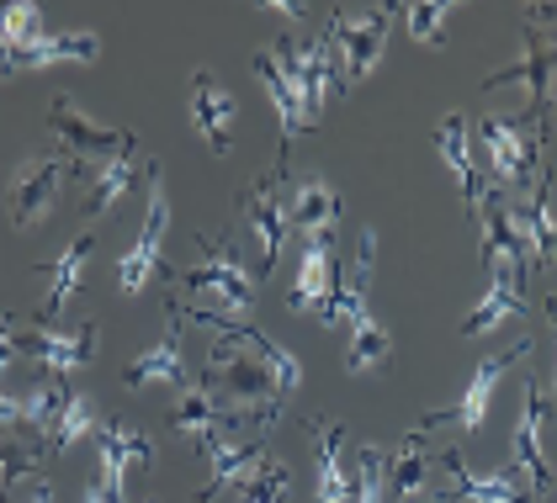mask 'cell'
<instances>
[{
    "label": "cell",
    "mask_w": 557,
    "mask_h": 503,
    "mask_svg": "<svg viewBox=\"0 0 557 503\" xmlns=\"http://www.w3.org/2000/svg\"><path fill=\"white\" fill-rule=\"evenodd\" d=\"M525 350H531V339H520V344H510V350H499L494 361H478V372H472L468 387L457 392V403H451V408H430L425 419H420V435H430L435 424H457L462 435L483 429L488 408H494V392H499V381H505L515 366L525 361Z\"/></svg>",
    "instance_id": "cell-6"
},
{
    "label": "cell",
    "mask_w": 557,
    "mask_h": 503,
    "mask_svg": "<svg viewBox=\"0 0 557 503\" xmlns=\"http://www.w3.org/2000/svg\"><path fill=\"white\" fill-rule=\"evenodd\" d=\"M186 117H191V133L208 154H228L234 149V133H239V101L234 90L218 80L213 70H197L191 85H186Z\"/></svg>",
    "instance_id": "cell-11"
},
{
    "label": "cell",
    "mask_w": 557,
    "mask_h": 503,
    "mask_svg": "<svg viewBox=\"0 0 557 503\" xmlns=\"http://www.w3.org/2000/svg\"><path fill=\"white\" fill-rule=\"evenodd\" d=\"M48 133L64 143L70 160H90V165L117 160V154H138V143H133L128 127L90 117V112H81L70 96H53V101H48Z\"/></svg>",
    "instance_id": "cell-5"
},
{
    "label": "cell",
    "mask_w": 557,
    "mask_h": 503,
    "mask_svg": "<svg viewBox=\"0 0 557 503\" xmlns=\"http://www.w3.org/2000/svg\"><path fill=\"white\" fill-rule=\"evenodd\" d=\"M0 435H27V408H22V392H5V387H0Z\"/></svg>",
    "instance_id": "cell-39"
},
{
    "label": "cell",
    "mask_w": 557,
    "mask_h": 503,
    "mask_svg": "<svg viewBox=\"0 0 557 503\" xmlns=\"http://www.w3.org/2000/svg\"><path fill=\"white\" fill-rule=\"evenodd\" d=\"M356 477L345 462V429L341 424H319L313 429V499L308 503H350Z\"/></svg>",
    "instance_id": "cell-22"
},
{
    "label": "cell",
    "mask_w": 557,
    "mask_h": 503,
    "mask_svg": "<svg viewBox=\"0 0 557 503\" xmlns=\"http://www.w3.org/2000/svg\"><path fill=\"white\" fill-rule=\"evenodd\" d=\"M96 403H90L86 392H70V408L59 414V424L44 435V456H53V451H70V445H81L86 435H96Z\"/></svg>",
    "instance_id": "cell-33"
},
{
    "label": "cell",
    "mask_w": 557,
    "mask_h": 503,
    "mask_svg": "<svg viewBox=\"0 0 557 503\" xmlns=\"http://www.w3.org/2000/svg\"><path fill=\"white\" fill-rule=\"evenodd\" d=\"M70 154H33L16 165V180H11V228L27 234V228H44L53 208H59V191L70 180Z\"/></svg>",
    "instance_id": "cell-8"
},
{
    "label": "cell",
    "mask_w": 557,
    "mask_h": 503,
    "mask_svg": "<svg viewBox=\"0 0 557 503\" xmlns=\"http://www.w3.org/2000/svg\"><path fill=\"white\" fill-rule=\"evenodd\" d=\"M553 16H557L553 5L525 11V22H520V53H515L510 64L488 70V80H483V90L525 85V90H531V112H536L542 133H547V123H553V101H557V33H553Z\"/></svg>",
    "instance_id": "cell-1"
},
{
    "label": "cell",
    "mask_w": 557,
    "mask_h": 503,
    "mask_svg": "<svg viewBox=\"0 0 557 503\" xmlns=\"http://www.w3.org/2000/svg\"><path fill=\"white\" fill-rule=\"evenodd\" d=\"M133 392H144V387H186V350H181V329H175V318L165 324V335L154 339L144 355H133L128 372H123Z\"/></svg>",
    "instance_id": "cell-23"
},
{
    "label": "cell",
    "mask_w": 557,
    "mask_h": 503,
    "mask_svg": "<svg viewBox=\"0 0 557 503\" xmlns=\"http://www.w3.org/2000/svg\"><path fill=\"white\" fill-rule=\"evenodd\" d=\"M27 355L44 366L48 377H70V372H86L90 361H96V324H81V329H33L27 335Z\"/></svg>",
    "instance_id": "cell-20"
},
{
    "label": "cell",
    "mask_w": 557,
    "mask_h": 503,
    "mask_svg": "<svg viewBox=\"0 0 557 503\" xmlns=\"http://www.w3.org/2000/svg\"><path fill=\"white\" fill-rule=\"evenodd\" d=\"M90 250H96V239L90 234H81L75 244H64L59 250V260L48 265V297H44V318H59L70 302H75V292H81V281H86V265H90Z\"/></svg>",
    "instance_id": "cell-28"
},
{
    "label": "cell",
    "mask_w": 557,
    "mask_h": 503,
    "mask_svg": "<svg viewBox=\"0 0 557 503\" xmlns=\"http://www.w3.org/2000/svg\"><path fill=\"white\" fill-rule=\"evenodd\" d=\"M478 143L488 154V186L494 191H531V169H536V138L515 117H483L478 123Z\"/></svg>",
    "instance_id": "cell-10"
},
{
    "label": "cell",
    "mask_w": 557,
    "mask_h": 503,
    "mask_svg": "<svg viewBox=\"0 0 557 503\" xmlns=\"http://www.w3.org/2000/svg\"><path fill=\"white\" fill-rule=\"evenodd\" d=\"M372 276H377V228L367 223V228L356 234V250L345 260V271L335 276V292L324 302L319 324H330V329L361 324V318H367V297H372Z\"/></svg>",
    "instance_id": "cell-12"
},
{
    "label": "cell",
    "mask_w": 557,
    "mask_h": 503,
    "mask_svg": "<svg viewBox=\"0 0 557 503\" xmlns=\"http://www.w3.org/2000/svg\"><path fill=\"white\" fill-rule=\"evenodd\" d=\"M547 424H553V398L531 381L520 392V419L510 440V471L525 482V493H547L553 488V462H547Z\"/></svg>",
    "instance_id": "cell-7"
},
{
    "label": "cell",
    "mask_w": 557,
    "mask_h": 503,
    "mask_svg": "<svg viewBox=\"0 0 557 503\" xmlns=\"http://www.w3.org/2000/svg\"><path fill=\"white\" fill-rule=\"evenodd\" d=\"M542 313H547V324H553V335H557V297H542ZM553 392H557V381H553Z\"/></svg>",
    "instance_id": "cell-40"
},
{
    "label": "cell",
    "mask_w": 557,
    "mask_h": 503,
    "mask_svg": "<svg viewBox=\"0 0 557 503\" xmlns=\"http://www.w3.org/2000/svg\"><path fill=\"white\" fill-rule=\"evenodd\" d=\"M478 223V250H483V265H488V276H510V281H531V260L520 250V239H515V223H510V208H499L494 197H488V208L472 217Z\"/></svg>",
    "instance_id": "cell-19"
},
{
    "label": "cell",
    "mask_w": 557,
    "mask_h": 503,
    "mask_svg": "<svg viewBox=\"0 0 557 503\" xmlns=\"http://www.w3.org/2000/svg\"><path fill=\"white\" fill-rule=\"evenodd\" d=\"M435 154H441V165L451 169L468 217H478V212L488 208L494 186H488V175H483L478 154H472V133H468V117H462V112H446V117L435 123Z\"/></svg>",
    "instance_id": "cell-14"
},
{
    "label": "cell",
    "mask_w": 557,
    "mask_h": 503,
    "mask_svg": "<svg viewBox=\"0 0 557 503\" xmlns=\"http://www.w3.org/2000/svg\"><path fill=\"white\" fill-rule=\"evenodd\" d=\"M341 212V186L324 175H308L287 191V217H293V234H302V244H335Z\"/></svg>",
    "instance_id": "cell-16"
},
{
    "label": "cell",
    "mask_w": 557,
    "mask_h": 503,
    "mask_svg": "<svg viewBox=\"0 0 557 503\" xmlns=\"http://www.w3.org/2000/svg\"><path fill=\"white\" fill-rule=\"evenodd\" d=\"M27 503H53V488H48V482H38V488L27 493Z\"/></svg>",
    "instance_id": "cell-42"
},
{
    "label": "cell",
    "mask_w": 557,
    "mask_h": 503,
    "mask_svg": "<svg viewBox=\"0 0 557 503\" xmlns=\"http://www.w3.org/2000/svg\"><path fill=\"white\" fill-rule=\"evenodd\" d=\"M22 408H27V435H48L59 414L70 408V387L59 377H44L33 392H22Z\"/></svg>",
    "instance_id": "cell-35"
},
{
    "label": "cell",
    "mask_w": 557,
    "mask_h": 503,
    "mask_svg": "<svg viewBox=\"0 0 557 503\" xmlns=\"http://www.w3.org/2000/svg\"><path fill=\"white\" fill-rule=\"evenodd\" d=\"M22 355H27V335H22L11 318H0V377H5Z\"/></svg>",
    "instance_id": "cell-38"
},
{
    "label": "cell",
    "mask_w": 557,
    "mask_h": 503,
    "mask_svg": "<svg viewBox=\"0 0 557 503\" xmlns=\"http://www.w3.org/2000/svg\"><path fill=\"white\" fill-rule=\"evenodd\" d=\"M101 59V33H44L27 53H16L22 70H48V64H96Z\"/></svg>",
    "instance_id": "cell-30"
},
{
    "label": "cell",
    "mask_w": 557,
    "mask_h": 503,
    "mask_svg": "<svg viewBox=\"0 0 557 503\" xmlns=\"http://www.w3.org/2000/svg\"><path fill=\"white\" fill-rule=\"evenodd\" d=\"M239 208H245V228H250V239H256V250H260V276H271L282 250H287V234H293L287 197H282V165L271 169V175H260Z\"/></svg>",
    "instance_id": "cell-13"
},
{
    "label": "cell",
    "mask_w": 557,
    "mask_h": 503,
    "mask_svg": "<svg viewBox=\"0 0 557 503\" xmlns=\"http://www.w3.org/2000/svg\"><path fill=\"white\" fill-rule=\"evenodd\" d=\"M398 22V5H361V11H330V38L341 53V90L361 85L387 48V33Z\"/></svg>",
    "instance_id": "cell-4"
},
{
    "label": "cell",
    "mask_w": 557,
    "mask_h": 503,
    "mask_svg": "<svg viewBox=\"0 0 557 503\" xmlns=\"http://www.w3.org/2000/svg\"><path fill=\"white\" fill-rule=\"evenodd\" d=\"M171 424H175V435H186V440L208 445V440L223 435L228 414H223V403H218V392L208 387V381H186V387H181V398H175V408H171Z\"/></svg>",
    "instance_id": "cell-25"
},
{
    "label": "cell",
    "mask_w": 557,
    "mask_h": 503,
    "mask_svg": "<svg viewBox=\"0 0 557 503\" xmlns=\"http://www.w3.org/2000/svg\"><path fill=\"white\" fill-rule=\"evenodd\" d=\"M234 503H293V471L276 456H260V466L234 488Z\"/></svg>",
    "instance_id": "cell-32"
},
{
    "label": "cell",
    "mask_w": 557,
    "mask_h": 503,
    "mask_svg": "<svg viewBox=\"0 0 557 503\" xmlns=\"http://www.w3.org/2000/svg\"><path fill=\"white\" fill-rule=\"evenodd\" d=\"M525 307H531V297H525L520 281H510V276H488V287L478 292L472 313L462 318V335H488V329H499V324L520 318Z\"/></svg>",
    "instance_id": "cell-27"
},
{
    "label": "cell",
    "mask_w": 557,
    "mask_h": 503,
    "mask_svg": "<svg viewBox=\"0 0 557 503\" xmlns=\"http://www.w3.org/2000/svg\"><path fill=\"white\" fill-rule=\"evenodd\" d=\"M86 503H112V499H107L101 488H90V493H86Z\"/></svg>",
    "instance_id": "cell-43"
},
{
    "label": "cell",
    "mask_w": 557,
    "mask_h": 503,
    "mask_svg": "<svg viewBox=\"0 0 557 503\" xmlns=\"http://www.w3.org/2000/svg\"><path fill=\"white\" fill-rule=\"evenodd\" d=\"M250 64H256V80H260V90H265V101H271V112H276V123H282V154H287L302 133L313 127L308 106H302V90H298V80H293V70L282 64L276 42H271V48H256Z\"/></svg>",
    "instance_id": "cell-15"
},
{
    "label": "cell",
    "mask_w": 557,
    "mask_h": 503,
    "mask_svg": "<svg viewBox=\"0 0 557 503\" xmlns=\"http://www.w3.org/2000/svg\"><path fill=\"white\" fill-rule=\"evenodd\" d=\"M96 471L101 493L112 503H133V477H154V440L128 419L96 424Z\"/></svg>",
    "instance_id": "cell-3"
},
{
    "label": "cell",
    "mask_w": 557,
    "mask_h": 503,
    "mask_svg": "<svg viewBox=\"0 0 557 503\" xmlns=\"http://www.w3.org/2000/svg\"><path fill=\"white\" fill-rule=\"evenodd\" d=\"M510 223H515V239L531 265H557V208H553V186L547 175L520 197V208H510Z\"/></svg>",
    "instance_id": "cell-18"
},
{
    "label": "cell",
    "mask_w": 557,
    "mask_h": 503,
    "mask_svg": "<svg viewBox=\"0 0 557 503\" xmlns=\"http://www.w3.org/2000/svg\"><path fill=\"white\" fill-rule=\"evenodd\" d=\"M435 471H441V493L457 503H531L515 471H472L462 451L435 456Z\"/></svg>",
    "instance_id": "cell-17"
},
{
    "label": "cell",
    "mask_w": 557,
    "mask_h": 503,
    "mask_svg": "<svg viewBox=\"0 0 557 503\" xmlns=\"http://www.w3.org/2000/svg\"><path fill=\"white\" fill-rule=\"evenodd\" d=\"M38 38H44V11H38V5H27V0L0 5V42H5L11 53H27ZM16 70H22V64H16Z\"/></svg>",
    "instance_id": "cell-37"
},
{
    "label": "cell",
    "mask_w": 557,
    "mask_h": 503,
    "mask_svg": "<svg viewBox=\"0 0 557 503\" xmlns=\"http://www.w3.org/2000/svg\"><path fill=\"white\" fill-rule=\"evenodd\" d=\"M154 160H144V154H117V160H101V165H90V191H86V212L90 217H101V212H117V202L133 191V180L138 175H149Z\"/></svg>",
    "instance_id": "cell-26"
},
{
    "label": "cell",
    "mask_w": 557,
    "mask_h": 503,
    "mask_svg": "<svg viewBox=\"0 0 557 503\" xmlns=\"http://www.w3.org/2000/svg\"><path fill=\"white\" fill-rule=\"evenodd\" d=\"M0 75H16V53H11L5 42H0Z\"/></svg>",
    "instance_id": "cell-41"
},
{
    "label": "cell",
    "mask_w": 557,
    "mask_h": 503,
    "mask_svg": "<svg viewBox=\"0 0 557 503\" xmlns=\"http://www.w3.org/2000/svg\"><path fill=\"white\" fill-rule=\"evenodd\" d=\"M457 11L462 5H446V0H420V5H398V22L409 27V38L435 48V42L446 38V27L457 22Z\"/></svg>",
    "instance_id": "cell-34"
},
{
    "label": "cell",
    "mask_w": 557,
    "mask_h": 503,
    "mask_svg": "<svg viewBox=\"0 0 557 503\" xmlns=\"http://www.w3.org/2000/svg\"><path fill=\"white\" fill-rule=\"evenodd\" d=\"M335 276H341L335 244H302L298 276H293V313H313V318H319L330 292H335Z\"/></svg>",
    "instance_id": "cell-24"
},
{
    "label": "cell",
    "mask_w": 557,
    "mask_h": 503,
    "mask_svg": "<svg viewBox=\"0 0 557 503\" xmlns=\"http://www.w3.org/2000/svg\"><path fill=\"white\" fill-rule=\"evenodd\" d=\"M165 234H171V191H165V169H149V212H144V228L128 244V254L117 260V287L123 292H144L160 271V250H165Z\"/></svg>",
    "instance_id": "cell-9"
},
{
    "label": "cell",
    "mask_w": 557,
    "mask_h": 503,
    "mask_svg": "<svg viewBox=\"0 0 557 503\" xmlns=\"http://www.w3.org/2000/svg\"><path fill=\"white\" fill-rule=\"evenodd\" d=\"M387 355H393V335H387L383 318H361V324H350V339H345V372H377L387 366Z\"/></svg>",
    "instance_id": "cell-31"
},
{
    "label": "cell",
    "mask_w": 557,
    "mask_h": 503,
    "mask_svg": "<svg viewBox=\"0 0 557 503\" xmlns=\"http://www.w3.org/2000/svg\"><path fill=\"white\" fill-rule=\"evenodd\" d=\"M202 451H208V482L197 488V503H213L218 493L239 488V482H245V477H250V471L260 466V456H265L256 440H245V435H228V429H223L218 440H208Z\"/></svg>",
    "instance_id": "cell-21"
},
{
    "label": "cell",
    "mask_w": 557,
    "mask_h": 503,
    "mask_svg": "<svg viewBox=\"0 0 557 503\" xmlns=\"http://www.w3.org/2000/svg\"><path fill=\"white\" fill-rule=\"evenodd\" d=\"M430 451H425V435H404L393 451H387V499H425V482H430Z\"/></svg>",
    "instance_id": "cell-29"
},
{
    "label": "cell",
    "mask_w": 557,
    "mask_h": 503,
    "mask_svg": "<svg viewBox=\"0 0 557 503\" xmlns=\"http://www.w3.org/2000/svg\"><path fill=\"white\" fill-rule=\"evenodd\" d=\"M350 477H356L350 503H387V445H361Z\"/></svg>",
    "instance_id": "cell-36"
},
{
    "label": "cell",
    "mask_w": 557,
    "mask_h": 503,
    "mask_svg": "<svg viewBox=\"0 0 557 503\" xmlns=\"http://www.w3.org/2000/svg\"><path fill=\"white\" fill-rule=\"evenodd\" d=\"M175 281H181V292H191L202 302L197 313H213V318L250 313V307H256V292H260V271H250L239 254L223 250V244H213L197 265H186Z\"/></svg>",
    "instance_id": "cell-2"
}]
</instances>
